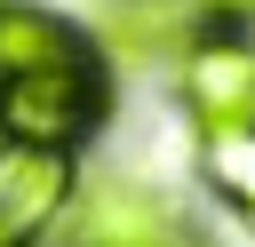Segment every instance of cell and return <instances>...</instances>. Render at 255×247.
<instances>
[{
    "label": "cell",
    "instance_id": "277c9868",
    "mask_svg": "<svg viewBox=\"0 0 255 247\" xmlns=\"http://www.w3.org/2000/svg\"><path fill=\"white\" fill-rule=\"evenodd\" d=\"M80 191L72 151H32V143H0V247H40L64 207Z\"/></svg>",
    "mask_w": 255,
    "mask_h": 247
},
{
    "label": "cell",
    "instance_id": "9c48e42d",
    "mask_svg": "<svg viewBox=\"0 0 255 247\" xmlns=\"http://www.w3.org/2000/svg\"><path fill=\"white\" fill-rule=\"evenodd\" d=\"M239 215H247V231H255V207H239Z\"/></svg>",
    "mask_w": 255,
    "mask_h": 247
},
{
    "label": "cell",
    "instance_id": "ba28073f",
    "mask_svg": "<svg viewBox=\"0 0 255 247\" xmlns=\"http://www.w3.org/2000/svg\"><path fill=\"white\" fill-rule=\"evenodd\" d=\"M191 8H199V24H223V32L255 24V0H191Z\"/></svg>",
    "mask_w": 255,
    "mask_h": 247
},
{
    "label": "cell",
    "instance_id": "8992f818",
    "mask_svg": "<svg viewBox=\"0 0 255 247\" xmlns=\"http://www.w3.org/2000/svg\"><path fill=\"white\" fill-rule=\"evenodd\" d=\"M64 64H104L88 24L40 0H0V72H64Z\"/></svg>",
    "mask_w": 255,
    "mask_h": 247
},
{
    "label": "cell",
    "instance_id": "7a4b0ae2",
    "mask_svg": "<svg viewBox=\"0 0 255 247\" xmlns=\"http://www.w3.org/2000/svg\"><path fill=\"white\" fill-rule=\"evenodd\" d=\"M64 247H191V223L167 191H151L135 175H104V183L72 191Z\"/></svg>",
    "mask_w": 255,
    "mask_h": 247
},
{
    "label": "cell",
    "instance_id": "6da1fadb",
    "mask_svg": "<svg viewBox=\"0 0 255 247\" xmlns=\"http://www.w3.org/2000/svg\"><path fill=\"white\" fill-rule=\"evenodd\" d=\"M112 112V64H64V72H0V143L32 151H80Z\"/></svg>",
    "mask_w": 255,
    "mask_h": 247
},
{
    "label": "cell",
    "instance_id": "3957f363",
    "mask_svg": "<svg viewBox=\"0 0 255 247\" xmlns=\"http://www.w3.org/2000/svg\"><path fill=\"white\" fill-rule=\"evenodd\" d=\"M175 96H183L191 127H239V120H255V40L207 24L175 56Z\"/></svg>",
    "mask_w": 255,
    "mask_h": 247
},
{
    "label": "cell",
    "instance_id": "52a82bcc",
    "mask_svg": "<svg viewBox=\"0 0 255 247\" xmlns=\"http://www.w3.org/2000/svg\"><path fill=\"white\" fill-rule=\"evenodd\" d=\"M199 175H207L231 207H255V120H239V127H199Z\"/></svg>",
    "mask_w": 255,
    "mask_h": 247
},
{
    "label": "cell",
    "instance_id": "5b68a950",
    "mask_svg": "<svg viewBox=\"0 0 255 247\" xmlns=\"http://www.w3.org/2000/svg\"><path fill=\"white\" fill-rule=\"evenodd\" d=\"M199 8L191 0H104L96 8V56L112 72H143V64H175L191 40H199Z\"/></svg>",
    "mask_w": 255,
    "mask_h": 247
}]
</instances>
